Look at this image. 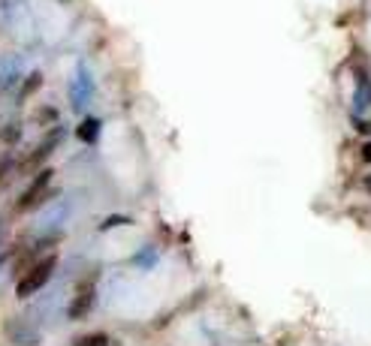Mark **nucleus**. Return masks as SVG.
Returning a JSON list of instances; mask_svg holds the SVG:
<instances>
[{
  "label": "nucleus",
  "instance_id": "obj_13",
  "mask_svg": "<svg viewBox=\"0 0 371 346\" xmlns=\"http://www.w3.org/2000/svg\"><path fill=\"white\" fill-rule=\"evenodd\" d=\"M363 157H365V160H368V162H371V141H368V145H365V148H363Z\"/></svg>",
  "mask_w": 371,
  "mask_h": 346
},
{
  "label": "nucleus",
  "instance_id": "obj_8",
  "mask_svg": "<svg viewBox=\"0 0 371 346\" xmlns=\"http://www.w3.org/2000/svg\"><path fill=\"white\" fill-rule=\"evenodd\" d=\"M39 81H43V76H39V73H31V76H27V81L22 85V90H18V99H27V97H31L34 90L39 88Z\"/></svg>",
  "mask_w": 371,
  "mask_h": 346
},
{
  "label": "nucleus",
  "instance_id": "obj_12",
  "mask_svg": "<svg viewBox=\"0 0 371 346\" xmlns=\"http://www.w3.org/2000/svg\"><path fill=\"white\" fill-rule=\"evenodd\" d=\"M39 115H43L39 120H55V109H43V111H39Z\"/></svg>",
  "mask_w": 371,
  "mask_h": 346
},
{
  "label": "nucleus",
  "instance_id": "obj_5",
  "mask_svg": "<svg viewBox=\"0 0 371 346\" xmlns=\"http://www.w3.org/2000/svg\"><path fill=\"white\" fill-rule=\"evenodd\" d=\"M353 109L365 111L371 109V76L365 67H356V94H353Z\"/></svg>",
  "mask_w": 371,
  "mask_h": 346
},
{
  "label": "nucleus",
  "instance_id": "obj_11",
  "mask_svg": "<svg viewBox=\"0 0 371 346\" xmlns=\"http://www.w3.org/2000/svg\"><path fill=\"white\" fill-rule=\"evenodd\" d=\"M136 262H139V265H142V262H145V268H148V265H151V262H154V250H145V253H139V256H136Z\"/></svg>",
  "mask_w": 371,
  "mask_h": 346
},
{
  "label": "nucleus",
  "instance_id": "obj_9",
  "mask_svg": "<svg viewBox=\"0 0 371 346\" xmlns=\"http://www.w3.org/2000/svg\"><path fill=\"white\" fill-rule=\"evenodd\" d=\"M76 346H109V338H106V334H85V338L82 340H76Z\"/></svg>",
  "mask_w": 371,
  "mask_h": 346
},
{
  "label": "nucleus",
  "instance_id": "obj_10",
  "mask_svg": "<svg viewBox=\"0 0 371 346\" xmlns=\"http://www.w3.org/2000/svg\"><path fill=\"white\" fill-rule=\"evenodd\" d=\"M0 136H4V141H15V139H18V124L4 127V133H0Z\"/></svg>",
  "mask_w": 371,
  "mask_h": 346
},
{
  "label": "nucleus",
  "instance_id": "obj_2",
  "mask_svg": "<svg viewBox=\"0 0 371 346\" xmlns=\"http://www.w3.org/2000/svg\"><path fill=\"white\" fill-rule=\"evenodd\" d=\"M48 184H52V172L46 169V172H39V175L34 178V184L22 193V199H18V211H31V208H36L39 202L48 196Z\"/></svg>",
  "mask_w": 371,
  "mask_h": 346
},
{
  "label": "nucleus",
  "instance_id": "obj_7",
  "mask_svg": "<svg viewBox=\"0 0 371 346\" xmlns=\"http://www.w3.org/2000/svg\"><path fill=\"white\" fill-rule=\"evenodd\" d=\"M100 130H103V124H100L97 118H85L82 124L76 127V136L85 141V145H94V141L100 139Z\"/></svg>",
  "mask_w": 371,
  "mask_h": 346
},
{
  "label": "nucleus",
  "instance_id": "obj_4",
  "mask_svg": "<svg viewBox=\"0 0 371 346\" xmlns=\"http://www.w3.org/2000/svg\"><path fill=\"white\" fill-rule=\"evenodd\" d=\"M61 139H64V130L58 127V130H52V133H48L43 141H39V148L34 151L31 157H27V169H36V166H43V160H48L52 157V151L61 145Z\"/></svg>",
  "mask_w": 371,
  "mask_h": 346
},
{
  "label": "nucleus",
  "instance_id": "obj_3",
  "mask_svg": "<svg viewBox=\"0 0 371 346\" xmlns=\"http://www.w3.org/2000/svg\"><path fill=\"white\" fill-rule=\"evenodd\" d=\"M91 307H94V283H82V286H79V292H76V298L69 301L67 317L69 319H82V317H88V313H91Z\"/></svg>",
  "mask_w": 371,
  "mask_h": 346
},
{
  "label": "nucleus",
  "instance_id": "obj_1",
  "mask_svg": "<svg viewBox=\"0 0 371 346\" xmlns=\"http://www.w3.org/2000/svg\"><path fill=\"white\" fill-rule=\"evenodd\" d=\"M55 268H58V256H46V259L34 262V265L27 268V274H25V277L18 280L15 295H18V298H31V295H36L39 289L46 286L48 280H52Z\"/></svg>",
  "mask_w": 371,
  "mask_h": 346
},
{
  "label": "nucleus",
  "instance_id": "obj_6",
  "mask_svg": "<svg viewBox=\"0 0 371 346\" xmlns=\"http://www.w3.org/2000/svg\"><path fill=\"white\" fill-rule=\"evenodd\" d=\"M91 76H88V69L85 67H79V73H76V81H73V106L76 109H85V103L91 99Z\"/></svg>",
  "mask_w": 371,
  "mask_h": 346
}]
</instances>
